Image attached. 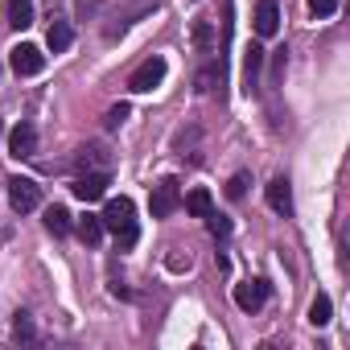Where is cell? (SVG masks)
Listing matches in <instances>:
<instances>
[{"label":"cell","mask_w":350,"mask_h":350,"mask_svg":"<svg viewBox=\"0 0 350 350\" xmlns=\"http://www.w3.org/2000/svg\"><path fill=\"white\" fill-rule=\"evenodd\" d=\"M276 29H280V5L276 0H260L256 5V33L260 38H276Z\"/></svg>","instance_id":"8"},{"label":"cell","mask_w":350,"mask_h":350,"mask_svg":"<svg viewBox=\"0 0 350 350\" xmlns=\"http://www.w3.org/2000/svg\"><path fill=\"white\" fill-rule=\"evenodd\" d=\"M124 120H128V103H120V107H111V111H107V128H120Z\"/></svg>","instance_id":"22"},{"label":"cell","mask_w":350,"mask_h":350,"mask_svg":"<svg viewBox=\"0 0 350 350\" xmlns=\"http://www.w3.org/2000/svg\"><path fill=\"white\" fill-rule=\"evenodd\" d=\"M107 194V173H87V178L75 182V198L79 202H99Z\"/></svg>","instance_id":"9"},{"label":"cell","mask_w":350,"mask_h":350,"mask_svg":"<svg viewBox=\"0 0 350 350\" xmlns=\"http://www.w3.org/2000/svg\"><path fill=\"white\" fill-rule=\"evenodd\" d=\"M9 66L21 75V79H29V75H42L46 70V54L38 50V46H29V42H21L13 54H9Z\"/></svg>","instance_id":"3"},{"label":"cell","mask_w":350,"mask_h":350,"mask_svg":"<svg viewBox=\"0 0 350 350\" xmlns=\"http://www.w3.org/2000/svg\"><path fill=\"white\" fill-rule=\"evenodd\" d=\"M178 202H182V190H178V182H173V178H165L157 190H152V219H169L173 211H178Z\"/></svg>","instance_id":"6"},{"label":"cell","mask_w":350,"mask_h":350,"mask_svg":"<svg viewBox=\"0 0 350 350\" xmlns=\"http://www.w3.org/2000/svg\"><path fill=\"white\" fill-rule=\"evenodd\" d=\"M268 206H272L276 215H293V190H288V182H284V178L268 182Z\"/></svg>","instance_id":"11"},{"label":"cell","mask_w":350,"mask_h":350,"mask_svg":"<svg viewBox=\"0 0 350 350\" xmlns=\"http://www.w3.org/2000/svg\"><path fill=\"white\" fill-rule=\"evenodd\" d=\"M329 317H334V305H329V297H325V293H317V297H313V305H309V321L321 329V325H329Z\"/></svg>","instance_id":"16"},{"label":"cell","mask_w":350,"mask_h":350,"mask_svg":"<svg viewBox=\"0 0 350 350\" xmlns=\"http://www.w3.org/2000/svg\"><path fill=\"white\" fill-rule=\"evenodd\" d=\"M70 42H75V29H70L66 21H54V25H50V33H46V46H50L54 54H66V50H70Z\"/></svg>","instance_id":"12"},{"label":"cell","mask_w":350,"mask_h":350,"mask_svg":"<svg viewBox=\"0 0 350 350\" xmlns=\"http://www.w3.org/2000/svg\"><path fill=\"white\" fill-rule=\"evenodd\" d=\"M46 231H50V235H66V231H70L66 206H50V211H46Z\"/></svg>","instance_id":"17"},{"label":"cell","mask_w":350,"mask_h":350,"mask_svg":"<svg viewBox=\"0 0 350 350\" xmlns=\"http://www.w3.org/2000/svg\"><path fill=\"white\" fill-rule=\"evenodd\" d=\"M165 75H169V62H165V58H144V62L132 70V79H128V91L144 95V91L161 87V83H165Z\"/></svg>","instance_id":"2"},{"label":"cell","mask_w":350,"mask_h":350,"mask_svg":"<svg viewBox=\"0 0 350 350\" xmlns=\"http://www.w3.org/2000/svg\"><path fill=\"white\" fill-rule=\"evenodd\" d=\"M103 231H111L116 239H120V247L128 252V247H136V239H140V227H136V202L132 198H111L107 206H103Z\"/></svg>","instance_id":"1"},{"label":"cell","mask_w":350,"mask_h":350,"mask_svg":"<svg viewBox=\"0 0 350 350\" xmlns=\"http://www.w3.org/2000/svg\"><path fill=\"white\" fill-rule=\"evenodd\" d=\"M13 338H17V342H33V321H29V313H17V321H13Z\"/></svg>","instance_id":"19"},{"label":"cell","mask_w":350,"mask_h":350,"mask_svg":"<svg viewBox=\"0 0 350 350\" xmlns=\"http://www.w3.org/2000/svg\"><path fill=\"white\" fill-rule=\"evenodd\" d=\"M9 157H17V161L38 157V128H33L29 120H21V124L9 132Z\"/></svg>","instance_id":"4"},{"label":"cell","mask_w":350,"mask_h":350,"mask_svg":"<svg viewBox=\"0 0 350 350\" xmlns=\"http://www.w3.org/2000/svg\"><path fill=\"white\" fill-rule=\"evenodd\" d=\"M9 25L29 29L33 25V0H9Z\"/></svg>","instance_id":"13"},{"label":"cell","mask_w":350,"mask_h":350,"mask_svg":"<svg viewBox=\"0 0 350 350\" xmlns=\"http://www.w3.org/2000/svg\"><path fill=\"white\" fill-rule=\"evenodd\" d=\"M0 136H5V124H0Z\"/></svg>","instance_id":"23"},{"label":"cell","mask_w":350,"mask_h":350,"mask_svg":"<svg viewBox=\"0 0 350 350\" xmlns=\"http://www.w3.org/2000/svg\"><path fill=\"white\" fill-rule=\"evenodd\" d=\"M264 301H268V284H264V280H243V284H235V305H239L243 313H256Z\"/></svg>","instance_id":"7"},{"label":"cell","mask_w":350,"mask_h":350,"mask_svg":"<svg viewBox=\"0 0 350 350\" xmlns=\"http://www.w3.org/2000/svg\"><path fill=\"white\" fill-rule=\"evenodd\" d=\"M260 70H264V50H260V46H247V54H243V91H247V95L256 91Z\"/></svg>","instance_id":"10"},{"label":"cell","mask_w":350,"mask_h":350,"mask_svg":"<svg viewBox=\"0 0 350 350\" xmlns=\"http://www.w3.org/2000/svg\"><path fill=\"white\" fill-rule=\"evenodd\" d=\"M227 194H231V198H243V194H247V173H235L231 186H227Z\"/></svg>","instance_id":"21"},{"label":"cell","mask_w":350,"mask_h":350,"mask_svg":"<svg viewBox=\"0 0 350 350\" xmlns=\"http://www.w3.org/2000/svg\"><path fill=\"white\" fill-rule=\"evenodd\" d=\"M206 227H211L215 239H227V235H231V219H223V215H215V211L206 215Z\"/></svg>","instance_id":"18"},{"label":"cell","mask_w":350,"mask_h":350,"mask_svg":"<svg viewBox=\"0 0 350 350\" xmlns=\"http://www.w3.org/2000/svg\"><path fill=\"white\" fill-rule=\"evenodd\" d=\"M186 211H190L194 219H206V215L215 211V202H211V190H190V194H186Z\"/></svg>","instance_id":"14"},{"label":"cell","mask_w":350,"mask_h":350,"mask_svg":"<svg viewBox=\"0 0 350 350\" xmlns=\"http://www.w3.org/2000/svg\"><path fill=\"white\" fill-rule=\"evenodd\" d=\"M38 202H42V190H38L33 178H13V182H9V206H13V211L29 215Z\"/></svg>","instance_id":"5"},{"label":"cell","mask_w":350,"mask_h":350,"mask_svg":"<svg viewBox=\"0 0 350 350\" xmlns=\"http://www.w3.org/2000/svg\"><path fill=\"white\" fill-rule=\"evenodd\" d=\"M79 239L95 247V243L103 239V219H99V215H83V219H79Z\"/></svg>","instance_id":"15"},{"label":"cell","mask_w":350,"mask_h":350,"mask_svg":"<svg viewBox=\"0 0 350 350\" xmlns=\"http://www.w3.org/2000/svg\"><path fill=\"white\" fill-rule=\"evenodd\" d=\"M309 13L313 17H334L338 13V0H309Z\"/></svg>","instance_id":"20"}]
</instances>
